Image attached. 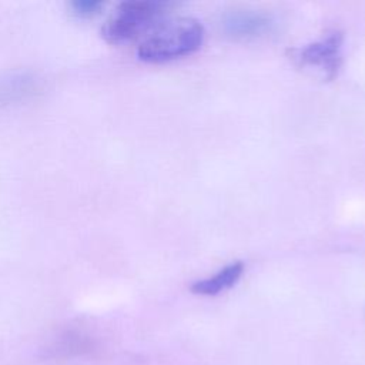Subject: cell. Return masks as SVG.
<instances>
[{"label": "cell", "instance_id": "cell-3", "mask_svg": "<svg viewBox=\"0 0 365 365\" xmlns=\"http://www.w3.org/2000/svg\"><path fill=\"white\" fill-rule=\"evenodd\" d=\"M342 44L344 36L341 31L335 30L318 41L309 43L301 48H294L291 58L297 66L315 70L322 78L332 80L342 64Z\"/></svg>", "mask_w": 365, "mask_h": 365}, {"label": "cell", "instance_id": "cell-1", "mask_svg": "<svg viewBox=\"0 0 365 365\" xmlns=\"http://www.w3.org/2000/svg\"><path fill=\"white\" fill-rule=\"evenodd\" d=\"M202 40L204 27L197 19H165L140 43L137 56L148 63H164L197 51Z\"/></svg>", "mask_w": 365, "mask_h": 365}, {"label": "cell", "instance_id": "cell-4", "mask_svg": "<svg viewBox=\"0 0 365 365\" xmlns=\"http://www.w3.org/2000/svg\"><path fill=\"white\" fill-rule=\"evenodd\" d=\"M274 26L272 17L258 10H232L224 16L222 27L235 38H254L268 33Z\"/></svg>", "mask_w": 365, "mask_h": 365}, {"label": "cell", "instance_id": "cell-6", "mask_svg": "<svg viewBox=\"0 0 365 365\" xmlns=\"http://www.w3.org/2000/svg\"><path fill=\"white\" fill-rule=\"evenodd\" d=\"M101 7H104V3H101V1L80 0V1L71 3L73 11H74L76 14H78V16H83V17H88V16L97 14Z\"/></svg>", "mask_w": 365, "mask_h": 365}, {"label": "cell", "instance_id": "cell-5", "mask_svg": "<svg viewBox=\"0 0 365 365\" xmlns=\"http://www.w3.org/2000/svg\"><path fill=\"white\" fill-rule=\"evenodd\" d=\"M242 271H244L242 261H234L225 265L224 268H221L212 277L192 282L191 291L198 295H217L231 288L232 285H235L240 277L242 275Z\"/></svg>", "mask_w": 365, "mask_h": 365}, {"label": "cell", "instance_id": "cell-2", "mask_svg": "<svg viewBox=\"0 0 365 365\" xmlns=\"http://www.w3.org/2000/svg\"><path fill=\"white\" fill-rule=\"evenodd\" d=\"M174 6L171 1L155 0L124 1L106 20L101 34L110 43H124L144 33L150 34L167 19Z\"/></svg>", "mask_w": 365, "mask_h": 365}]
</instances>
